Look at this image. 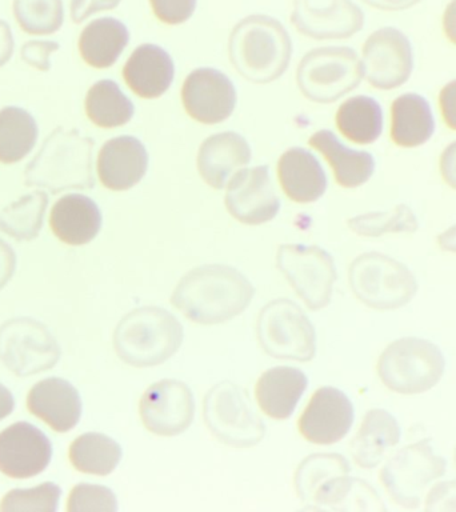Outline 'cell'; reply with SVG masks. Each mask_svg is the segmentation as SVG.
Listing matches in <instances>:
<instances>
[{"label": "cell", "mask_w": 456, "mask_h": 512, "mask_svg": "<svg viewBox=\"0 0 456 512\" xmlns=\"http://www.w3.org/2000/svg\"><path fill=\"white\" fill-rule=\"evenodd\" d=\"M254 287L235 268L203 266L188 272L172 295V304L192 322L216 324L242 314Z\"/></svg>", "instance_id": "1"}, {"label": "cell", "mask_w": 456, "mask_h": 512, "mask_svg": "<svg viewBox=\"0 0 456 512\" xmlns=\"http://www.w3.org/2000/svg\"><path fill=\"white\" fill-rule=\"evenodd\" d=\"M228 50L231 63L243 78L266 84L286 72L292 43L286 28L278 20L266 15H251L232 30Z\"/></svg>", "instance_id": "2"}, {"label": "cell", "mask_w": 456, "mask_h": 512, "mask_svg": "<svg viewBox=\"0 0 456 512\" xmlns=\"http://www.w3.org/2000/svg\"><path fill=\"white\" fill-rule=\"evenodd\" d=\"M92 150L94 140L78 130L56 128L28 163L24 175L27 186L46 188L52 194L94 187Z\"/></svg>", "instance_id": "3"}, {"label": "cell", "mask_w": 456, "mask_h": 512, "mask_svg": "<svg viewBox=\"0 0 456 512\" xmlns=\"http://www.w3.org/2000/svg\"><path fill=\"white\" fill-rule=\"evenodd\" d=\"M182 324L170 312L143 307L124 316L115 331V350L130 366L151 367L166 362L182 346Z\"/></svg>", "instance_id": "4"}, {"label": "cell", "mask_w": 456, "mask_h": 512, "mask_svg": "<svg viewBox=\"0 0 456 512\" xmlns=\"http://www.w3.org/2000/svg\"><path fill=\"white\" fill-rule=\"evenodd\" d=\"M446 359L430 340L403 338L395 340L380 355L378 374L384 386L402 395L430 391L440 382Z\"/></svg>", "instance_id": "5"}, {"label": "cell", "mask_w": 456, "mask_h": 512, "mask_svg": "<svg viewBox=\"0 0 456 512\" xmlns=\"http://www.w3.org/2000/svg\"><path fill=\"white\" fill-rule=\"evenodd\" d=\"M350 286L360 302L380 311L398 310L418 292L414 274L403 263L379 252H367L352 262Z\"/></svg>", "instance_id": "6"}, {"label": "cell", "mask_w": 456, "mask_h": 512, "mask_svg": "<svg viewBox=\"0 0 456 512\" xmlns=\"http://www.w3.org/2000/svg\"><path fill=\"white\" fill-rule=\"evenodd\" d=\"M363 76L362 60L352 48L322 47L300 60L296 80L307 99L332 103L354 91Z\"/></svg>", "instance_id": "7"}, {"label": "cell", "mask_w": 456, "mask_h": 512, "mask_svg": "<svg viewBox=\"0 0 456 512\" xmlns=\"http://www.w3.org/2000/svg\"><path fill=\"white\" fill-rule=\"evenodd\" d=\"M446 467V460L435 454L431 439H423L392 456L380 472V480L399 506L418 508L428 486L444 475Z\"/></svg>", "instance_id": "8"}, {"label": "cell", "mask_w": 456, "mask_h": 512, "mask_svg": "<svg viewBox=\"0 0 456 512\" xmlns=\"http://www.w3.org/2000/svg\"><path fill=\"white\" fill-rule=\"evenodd\" d=\"M259 342L268 355L307 362L315 356L314 326L306 314L287 299L268 303L259 315Z\"/></svg>", "instance_id": "9"}, {"label": "cell", "mask_w": 456, "mask_h": 512, "mask_svg": "<svg viewBox=\"0 0 456 512\" xmlns=\"http://www.w3.org/2000/svg\"><path fill=\"white\" fill-rule=\"evenodd\" d=\"M204 419L212 434L230 446L250 447L263 439V420L234 383H220L208 392Z\"/></svg>", "instance_id": "10"}, {"label": "cell", "mask_w": 456, "mask_h": 512, "mask_svg": "<svg viewBox=\"0 0 456 512\" xmlns=\"http://www.w3.org/2000/svg\"><path fill=\"white\" fill-rule=\"evenodd\" d=\"M278 267L310 310L330 303L336 280L334 260L316 246L283 244L278 250Z\"/></svg>", "instance_id": "11"}, {"label": "cell", "mask_w": 456, "mask_h": 512, "mask_svg": "<svg viewBox=\"0 0 456 512\" xmlns=\"http://www.w3.org/2000/svg\"><path fill=\"white\" fill-rule=\"evenodd\" d=\"M362 64L372 87L387 91L403 86L414 70L410 40L398 28H380L364 43Z\"/></svg>", "instance_id": "12"}, {"label": "cell", "mask_w": 456, "mask_h": 512, "mask_svg": "<svg viewBox=\"0 0 456 512\" xmlns=\"http://www.w3.org/2000/svg\"><path fill=\"white\" fill-rule=\"evenodd\" d=\"M194 414V395L179 380H160L147 388L140 399V418L147 430L156 435L182 434L190 427Z\"/></svg>", "instance_id": "13"}, {"label": "cell", "mask_w": 456, "mask_h": 512, "mask_svg": "<svg viewBox=\"0 0 456 512\" xmlns=\"http://www.w3.org/2000/svg\"><path fill=\"white\" fill-rule=\"evenodd\" d=\"M224 202L236 220L251 226L270 222L280 208L267 166L244 168L236 172L228 182Z\"/></svg>", "instance_id": "14"}, {"label": "cell", "mask_w": 456, "mask_h": 512, "mask_svg": "<svg viewBox=\"0 0 456 512\" xmlns=\"http://www.w3.org/2000/svg\"><path fill=\"white\" fill-rule=\"evenodd\" d=\"M291 22L314 39H347L363 28L364 14L351 0H295Z\"/></svg>", "instance_id": "15"}, {"label": "cell", "mask_w": 456, "mask_h": 512, "mask_svg": "<svg viewBox=\"0 0 456 512\" xmlns=\"http://www.w3.org/2000/svg\"><path fill=\"white\" fill-rule=\"evenodd\" d=\"M183 106L196 122L218 124L230 118L236 106L234 84L214 68H198L184 80Z\"/></svg>", "instance_id": "16"}, {"label": "cell", "mask_w": 456, "mask_h": 512, "mask_svg": "<svg viewBox=\"0 0 456 512\" xmlns=\"http://www.w3.org/2000/svg\"><path fill=\"white\" fill-rule=\"evenodd\" d=\"M52 446L44 432L18 422L0 432V471L14 479L39 475L51 462Z\"/></svg>", "instance_id": "17"}, {"label": "cell", "mask_w": 456, "mask_h": 512, "mask_svg": "<svg viewBox=\"0 0 456 512\" xmlns=\"http://www.w3.org/2000/svg\"><path fill=\"white\" fill-rule=\"evenodd\" d=\"M354 423V406L344 392L322 387L312 395L298 427L300 434L315 444H334L342 440Z\"/></svg>", "instance_id": "18"}, {"label": "cell", "mask_w": 456, "mask_h": 512, "mask_svg": "<svg viewBox=\"0 0 456 512\" xmlns=\"http://www.w3.org/2000/svg\"><path fill=\"white\" fill-rule=\"evenodd\" d=\"M147 167L146 147L134 136L108 140L99 152L98 175L108 190H130L146 175Z\"/></svg>", "instance_id": "19"}, {"label": "cell", "mask_w": 456, "mask_h": 512, "mask_svg": "<svg viewBox=\"0 0 456 512\" xmlns=\"http://www.w3.org/2000/svg\"><path fill=\"white\" fill-rule=\"evenodd\" d=\"M28 410L56 432H67L82 416V399L67 380L48 378L35 384L27 398Z\"/></svg>", "instance_id": "20"}, {"label": "cell", "mask_w": 456, "mask_h": 512, "mask_svg": "<svg viewBox=\"0 0 456 512\" xmlns=\"http://www.w3.org/2000/svg\"><path fill=\"white\" fill-rule=\"evenodd\" d=\"M250 160L251 148L247 140L236 132H222L210 136L200 146L198 170L204 182L222 190Z\"/></svg>", "instance_id": "21"}, {"label": "cell", "mask_w": 456, "mask_h": 512, "mask_svg": "<svg viewBox=\"0 0 456 512\" xmlns=\"http://www.w3.org/2000/svg\"><path fill=\"white\" fill-rule=\"evenodd\" d=\"M175 66L171 56L155 44L136 48L124 66L128 87L143 99H155L170 88Z\"/></svg>", "instance_id": "22"}, {"label": "cell", "mask_w": 456, "mask_h": 512, "mask_svg": "<svg viewBox=\"0 0 456 512\" xmlns=\"http://www.w3.org/2000/svg\"><path fill=\"white\" fill-rule=\"evenodd\" d=\"M50 226L63 243L83 246L99 234L102 212L86 195H64L52 207Z\"/></svg>", "instance_id": "23"}, {"label": "cell", "mask_w": 456, "mask_h": 512, "mask_svg": "<svg viewBox=\"0 0 456 512\" xmlns=\"http://www.w3.org/2000/svg\"><path fill=\"white\" fill-rule=\"evenodd\" d=\"M278 176L283 191L296 203L315 202L327 190L326 172L304 148H290L280 156Z\"/></svg>", "instance_id": "24"}, {"label": "cell", "mask_w": 456, "mask_h": 512, "mask_svg": "<svg viewBox=\"0 0 456 512\" xmlns=\"http://www.w3.org/2000/svg\"><path fill=\"white\" fill-rule=\"evenodd\" d=\"M308 379L294 367H275L264 372L256 384V399L264 414L288 419L307 390Z\"/></svg>", "instance_id": "25"}, {"label": "cell", "mask_w": 456, "mask_h": 512, "mask_svg": "<svg viewBox=\"0 0 456 512\" xmlns=\"http://www.w3.org/2000/svg\"><path fill=\"white\" fill-rule=\"evenodd\" d=\"M308 143L327 159L334 170L336 182L344 188L363 186L374 174V156L370 152L344 146L334 132L320 130L311 136Z\"/></svg>", "instance_id": "26"}, {"label": "cell", "mask_w": 456, "mask_h": 512, "mask_svg": "<svg viewBox=\"0 0 456 512\" xmlns=\"http://www.w3.org/2000/svg\"><path fill=\"white\" fill-rule=\"evenodd\" d=\"M402 431L398 420L386 410L368 411L352 440V456L358 466L375 468L387 452L399 443Z\"/></svg>", "instance_id": "27"}, {"label": "cell", "mask_w": 456, "mask_h": 512, "mask_svg": "<svg viewBox=\"0 0 456 512\" xmlns=\"http://www.w3.org/2000/svg\"><path fill=\"white\" fill-rule=\"evenodd\" d=\"M435 132L434 114L422 95H400L391 106V138L404 148L422 146Z\"/></svg>", "instance_id": "28"}, {"label": "cell", "mask_w": 456, "mask_h": 512, "mask_svg": "<svg viewBox=\"0 0 456 512\" xmlns=\"http://www.w3.org/2000/svg\"><path fill=\"white\" fill-rule=\"evenodd\" d=\"M130 32L120 20L100 18L87 24L80 34L79 51L84 62L95 68L115 64L127 47Z\"/></svg>", "instance_id": "29"}, {"label": "cell", "mask_w": 456, "mask_h": 512, "mask_svg": "<svg viewBox=\"0 0 456 512\" xmlns=\"http://www.w3.org/2000/svg\"><path fill=\"white\" fill-rule=\"evenodd\" d=\"M336 126L351 142L374 143L383 131L382 107L370 96H354L339 107L336 112Z\"/></svg>", "instance_id": "30"}, {"label": "cell", "mask_w": 456, "mask_h": 512, "mask_svg": "<svg viewBox=\"0 0 456 512\" xmlns=\"http://www.w3.org/2000/svg\"><path fill=\"white\" fill-rule=\"evenodd\" d=\"M38 124L34 116L20 107L0 111V162L18 163L26 158L38 140Z\"/></svg>", "instance_id": "31"}, {"label": "cell", "mask_w": 456, "mask_h": 512, "mask_svg": "<svg viewBox=\"0 0 456 512\" xmlns=\"http://www.w3.org/2000/svg\"><path fill=\"white\" fill-rule=\"evenodd\" d=\"M88 119L98 127L115 128L124 126L134 116L135 107L112 80H99L86 96Z\"/></svg>", "instance_id": "32"}, {"label": "cell", "mask_w": 456, "mask_h": 512, "mask_svg": "<svg viewBox=\"0 0 456 512\" xmlns=\"http://www.w3.org/2000/svg\"><path fill=\"white\" fill-rule=\"evenodd\" d=\"M122 459V448L114 439L98 432L80 435L70 447L72 466L84 474L110 475Z\"/></svg>", "instance_id": "33"}, {"label": "cell", "mask_w": 456, "mask_h": 512, "mask_svg": "<svg viewBox=\"0 0 456 512\" xmlns=\"http://www.w3.org/2000/svg\"><path fill=\"white\" fill-rule=\"evenodd\" d=\"M48 206L46 192L35 191L0 210V230L18 240L38 236Z\"/></svg>", "instance_id": "34"}, {"label": "cell", "mask_w": 456, "mask_h": 512, "mask_svg": "<svg viewBox=\"0 0 456 512\" xmlns=\"http://www.w3.org/2000/svg\"><path fill=\"white\" fill-rule=\"evenodd\" d=\"M14 15L26 34L50 35L62 27V0H14Z\"/></svg>", "instance_id": "35"}, {"label": "cell", "mask_w": 456, "mask_h": 512, "mask_svg": "<svg viewBox=\"0 0 456 512\" xmlns=\"http://www.w3.org/2000/svg\"><path fill=\"white\" fill-rule=\"evenodd\" d=\"M351 230L360 236H382L387 232H415L418 230V219L406 204H399L388 212H370L348 220Z\"/></svg>", "instance_id": "36"}, {"label": "cell", "mask_w": 456, "mask_h": 512, "mask_svg": "<svg viewBox=\"0 0 456 512\" xmlns=\"http://www.w3.org/2000/svg\"><path fill=\"white\" fill-rule=\"evenodd\" d=\"M348 472H350V466L343 456L334 454L311 456L299 468L296 487L300 496L307 498L318 484L320 488L328 480L335 476L347 475Z\"/></svg>", "instance_id": "37"}, {"label": "cell", "mask_w": 456, "mask_h": 512, "mask_svg": "<svg viewBox=\"0 0 456 512\" xmlns=\"http://www.w3.org/2000/svg\"><path fill=\"white\" fill-rule=\"evenodd\" d=\"M62 491L54 483H44L30 490H12L4 496L0 511H44L58 510Z\"/></svg>", "instance_id": "38"}, {"label": "cell", "mask_w": 456, "mask_h": 512, "mask_svg": "<svg viewBox=\"0 0 456 512\" xmlns=\"http://www.w3.org/2000/svg\"><path fill=\"white\" fill-rule=\"evenodd\" d=\"M67 510L80 511H118V500L110 488L98 484H78L68 498Z\"/></svg>", "instance_id": "39"}, {"label": "cell", "mask_w": 456, "mask_h": 512, "mask_svg": "<svg viewBox=\"0 0 456 512\" xmlns=\"http://www.w3.org/2000/svg\"><path fill=\"white\" fill-rule=\"evenodd\" d=\"M152 11L160 22L182 24L194 15L196 0H150Z\"/></svg>", "instance_id": "40"}, {"label": "cell", "mask_w": 456, "mask_h": 512, "mask_svg": "<svg viewBox=\"0 0 456 512\" xmlns=\"http://www.w3.org/2000/svg\"><path fill=\"white\" fill-rule=\"evenodd\" d=\"M58 50L59 44L56 42L34 40V42H27L22 47V59L40 71H48L51 67L50 56Z\"/></svg>", "instance_id": "41"}, {"label": "cell", "mask_w": 456, "mask_h": 512, "mask_svg": "<svg viewBox=\"0 0 456 512\" xmlns=\"http://www.w3.org/2000/svg\"><path fill=\"white\" fill-rule=\"evenodd\" d=\"M427 511H456V480L439 483L426 499Z\"/></svg>", "instance_id": "42"}, {"label": "cell", "mask_w": 456, "mask_h": 512, "mask_svg": "<svg viewBox=\"0 0 456 512\" xmlns=\"http://www.w3.org/2000/svg\"><path fill=\"white\" fill-rule=\"evenodd\" d=\"M122 0H71V18L82 23L100 11L114 10Z\"/></svg>", "instance_id": "43"}, {"label": "cell", "mask_w": 456, "mask_h": 512, "mask_svg": "<svg viewBox=\"0 0 456 512\" xmlns=\"http://www.w3.org/2000/svg\"><path fill=\"white\" fill-rule=\"evenodd\" d=\"M439 104L444 123L451 130L456 131V79L442 88L439 94Z\"/></svg>", "instance_id": "44"}, {"label": "cell", "mask_w": 456, "mask_h": 512, "mask_svg": "<svg viewBox=\"0 0 456 512\" xmlns=\"http://www.w3.org/2000/svg\"><path fill=\"white\" fill-rule=\"evenodd\" d=\"M439 166L444 182L456 190V142L451 143L442 152Z\"/></svg>", "instance_id": "45"}, {"label": "cell", "mask_w": 456, "mask_h": 512, "mask_svg": "<svg viewBox=\"0 0 456 512\" xmlns=\"http://www.w3.org/2000/svg\"><path fill=\"white\" fill-rule=\"evenodd\" d=\"M16 256L12 248L0 239V288L6 286L8 280L14 274Z\"/></svg>", "instance_id": "46"}, {"label": "cell", "mask_w": 456, "mask_h": 512, "mask_svg": "<svg viewBox=\"0 0 456 512\" xmlns=\"http://www.w3.org/2000/svg\"><path fill=\"white\" fill-rule=\"evenodd\" d=\"M14 46V36L10 26L4 20H0V67L11 59Z\"/></svg>", "instance_id": "47"}, {"label": "cell", "mask_w": 456, "mask_h": 512, "mask_svg": "<svg viewBox=\"0 0 456 512\" xmlns=\"http://www.w3.org/2000/svg\"><path fill=\"white\" fill-rule=\"evenodd\" d=\"M364 3L370 6L379 8L384 11H402L407 10L415 4L422 2V0H363Z\"/></svg>", "instance_id": "48"}, {"label": "cell", "mask_w": 456, "mask_h": 512, "mask_svg": "<svg viewBox=\"0 0 456 512\" xmlns=\"http://www.w3.org/2000/svg\"><path fill=\"white\" fill-rule=\"evenodd\" d=\"M443 28L444 34L456 46V0H452L444 10Z\"/></svg>", "instance_id": "49"}, {"label": "cell", "mask_w": 456, "mask_h": 512, "mask_svg": "<svg viewBox=\"0 0 456 512\" xmlns=\"http://www.w3.org/2000/svg\"><path fill=\"white\" fill-rule=\"evenodd\" d=\"M15 407L14 396L7 390L6 387L0 384V420L10 415Z\"/></svg>", "instance_id": "50"}, {"label": "cell", "mask_w": 456, "mask_h": 512, "mask_svg": "<svg viewBox=\"0 0 456 512\" xmlns=\"http://www.w3.org/2000/svg\"><path fill=\"white\" fill-rule=\"evenodd\" d=\"M439 247L444 251L455 252L456 254V226L442 232L438 238Z\"/></svg>", "instance_id": "51"}, {"label": "cell", "mask_w": 456, "mask_h": 512, "mask_svg": "<svg viewBox=\"0 0 456 512\" xmlns=\"http://www.w3.org/2000/svg\"><path fill=\"white\" fill-rule=\"evenodd\" d=\"M455 464H456V448H455Z\"/></svg>", "instance_id": "52"}]
</instances>
